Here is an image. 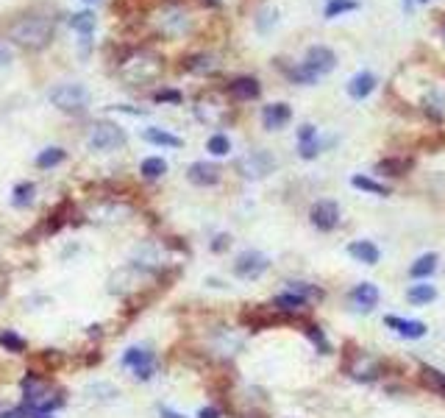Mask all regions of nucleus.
Returning a JSON list of instances; mask_svg holds the SVG:
<instances>
[{
    "label": "nucleus",
    "mask_w": 445,
    "mask_h": 418,
    "mask_svg": "<svg viewBox=\"0 0 445 418\" xmlns=\"http://www.w3.org/2000/svg\"><path fill=\"white\" fill-rule=\"evenodd\" d=\"M56 31V20L47 14H20L8 25V40L25 50H42L50 45Z\"/></svg>",
    "instance_id": "nucleus-1"
},
{
    "label": "nucleus",
    "mask_w": 445,
    "mask_h": 418,
    "mask_svg": "<svg viewBox=\"0 0 445 418\" xmlns=\"http://www.w3.org/2000/svg\"><path fill=\"white\" fill-rule=\"evenodd\" d=\"M117 67H120L123 81H129V84H150V81H156L162 76L165 64H162V56H156L153 50H131V53H126L117 62Z\"/></svg>",
    "instance_id": "nucleus-2"
},
{
    "label": "nucleus",
    "mask_w": 445,
    "mask_h": 418,
    "mask_svg": "<svg viewBox=\"0 0 445 418\" xmlns=\"http://www.w3.org/2000/svg\"><path fill=\"white\" fill-rule=\"evenodd\" d=\"M50 103L59 109V112H67V115H81V112H87L89 103H92V95L84 84H78V81H67V84H56L50 93Z\"/></svg>",
    "instance_id": "nucleus-3"
},
{
    "label": "nucleus",
    "mask_w": 445,
    "mask_h": 418,
    "mask_svg": "<svg viewBox=\"0 0 445 418\" xmlns=\"http://www.w3.org/2000/svg\"><path fill=\"white\" fill-rule=\"evenodd\" d=\"M87 145L92 151H100V153L117 151V148L126 145V132H123L117 123H112V120H97V123H92V129H89Z\"/></svg>",
    "instance_id": "nucleus-4"
},
{
    "label": "nucleus",
    "mask_w": 445,
    "mask_h": 418,
    "mask_svg": "<svg viewBox=\"0 0 445 418\" xmlns=\"http://www.w3.org/2000/svg\"><path fill=\"white\" fill-rule=\"evenodd\" d=\"M156 25H159V31H162L165 37L176 40V37H181V34H186V31H189V17H186V11H184L181 6H176V3H167V6L159 11Z\"/></svg>",
    "instance_id": "nucleus-5"
},
{
    "label": "nucleus",
    "mask_w": 445,
    "mask_h": 418,
    "mask_svg": "<svg viewBox=\"0 0 445 418\" xmlns=\"http://www.w3.org/2000/svg\"><path fill=\"white\" fill-rule=\"evenodd\" d=\"M237 168H239V173H242L245 179H265L267 173H273L275 159H273V153H267V151H251V153H245V156L237 162Z\"/></svg>",
    "instance_id": "nucleus-6"
},
{
    "label": "nucleus",
    "mask_w": 445,
    "mask_h": 418,
    "mask_svg": "<svg viewBox=\"0 0 445 418\" xmlns=\"http://www.w3.org/2000/svg\"><path fill=\"white\" fill-rule=\"evenodd\" d=\"M267 268H270V260H267V254H262V251H242L237 257V262H234V274L239 279H245V281L259 279Z\"/></svg>",
    "instance_id": "nucleus-7"
},
{
    "label": "nucleus",
    "mask_w": 445,
    "mask_h": 418,
    "mask_svg": "<svg viewBox=\"0 0 445 418\" xmlns=\"http://www.w3.org/2000/svg\"><path fill=\"white\" fill-rule=\"evenodd\" d=\"M309 221H312V226L320 229V232H331V229H337V223H340V207H337V201L323 198V201L312 204Z\"/></svg>",
    "instance_id": "nucleus-8"
},
{
    "label": "nucleus",
    "mask_w": 445,
    "mask_h": 418,
    "mask_svg": "<svg viewBox=\"0 0 445 418\" xmlns=\"http://www.w3.org/2000/svg\"><path fill=\"white\" fill-rule=\"evenodd\" d=\"M123 366L131 368L136 379H150V376H153V368H156L153 352H148L145 346H131V349L123 354Z\"/></svg>",
    "instance_id": "nucleus-9"
},
{
    "label": "nucleus",
    "mask_w": 445,
    "mask_h": 418,
    "mask_svg": "<svg viewBox=\"0 0 445 418\" xmlns=\"http://www.w3.org/2000/svg\"><path fill=\"white\" fill-rule=\"evenodd\" d=\"M195 115L206 126H220L222 120H225V115H228V109H225V103H222L218 95H206V98H198Z\"/></svg>",
    "instance_id": "nucleus-10"
},
{
    "label": "nucleus",
    "mask_w": 445,
    "mask_h": 418,
    "mask_svg": "<svg viewBox=\"0 0 445 418\" xmlns=\"http://www.w3.org/2000/svg\"><path fill=\"white\" fill-rule=\"evenodd\" d=\"M334 64H337V56H334V50L326 45H314L309 47V53H307V62H304V67L314 73V76H323V73H331L334 70Z\"/></svg>",
    "instance_id": "nucleus-11"
},
{
    "label": "nucleus",
    "mask_w": 445,
    "mask_h": 418,
    "mask_svg": "<svg viewBox=\"0 0 445 418\" xmlns=\"http://www.w3.org/2000/svg\"><path fill=\"white\" fill-rule=\"evenodd\" d=\"M186 179L198 187H212L220 182V168L212 162H192L186 170Z\"/></svg>",
    "instance_id": "nucleus-12"
},
{
    "label": "nucleus",
    "mask_w": 445,
    "mask_h": 418,
    "mask_svg": "<svg viewBox=\"0 0 445 418\" xmlns=\"http://www.w3.org/2000/svg\"><path fill=\"white\" fill-rule=\"evenodd\" d=\"M290 117H292V112H290L287 103H270V106H265V112H262V123H265V129H270V132L284 129L290 123Z\"/></svg>",
    "instance_id": "nucleus-13"
},
{
    "label": "nucleus",
    "mask_w": 445,
    "mask_h": 418,
    "mask_svg": "<svg viewBox=\"0 0 445 418\" xmlns=\"http://www.w3.org/2000/svg\"><path fill=\"white\" fill-rule=\"evenodd\" d=\"M384 324L390 329H396L400 337H409V340H417L426 335V324L423 321H409V318H398V315H387Z\"/></svg>",
    "instance_id": "nucleus-14"
},
{
    "label": "nucleus",
    "mask_w": 445,
    "mask_h": 418,
    "mask_svg": "<svg viewBox=\"0 0 445 418\" xmlns=\"http://www.w3.org/2000/svg\"><path fill=\"white\" fill-rule=\"evenodd\" d=\"M351 301H354L356 307H362V310H373L379 304V287L370 284V281L356 284L354 290H351Z\"/></svg>",
    "instance_id": "nucleus-15"
},
{
    "label": "nucleus",
    "mask_w": 445,
    "mask_h": 418,
    "mask_svg": "<svg viewBox=\"0 0 445 418\" xmlns=\"http://www.w3.org/2000/svg\"><path fill=\"white\" fill-rule=\"evenodd\" d=\"M348 254L354 257L356 262H364V265H376L379 257H381V251H379L370 240H354V243L348 245Z\"/></svg>",
    "instance_id": "nucleus-16"
},
{
    "label": "nucleus",
    "mask_w": 445,
    "mask_h": 418,
    "mask_svg": "<svg viewBox=\"0 0 445 418\" xmlns=\"http://www.w3.org/2000/svg\"><path fill=\"white\" fill-rule=\"evenodd\" d=\"M228 93L234 95V98H239V100H251V98L259 95V81L251 79V76H239V79H234L228 84Z\"/></svg>",
    "instance_id": "nucleus-17"
},
{
    "label": "nucleus",
    "mask_w": 445,
    "mask_h": 418,
    "mask_svg": "<svg viewBox=\"0 0 445 418\" xmlns=\"http://www.w3.org/2000/svg\"><path fill=\"white\" fill-rule=\"evenodd\" d=\"M184 67L189 70V73H215L218 70V62H215V56L212 53H192V56H186L184 59Z\"/></svg>",
    "instance_id": "nucleus-18"
},
{
    "label": "nucleus",
    "mask_w": 445,
    "mask_h": 418,
    "mask_svg": "<svg viewBox=\"0 0 445 418\" xmlns=\"http://www.w3.org/2000/svg\"><path fill=\"white\" fill-rule=\"evenodd\" d=\"M373 90H376V76H373V73H359V76L351 79V84H348V95L356 98V100L367 98Z\"/></svg>",
    "instance_id": "nucleus-19"
},
{
    "label": "nucleus",
    "mask_w": 445,
    "mask_h": 418,
    "mask_svg": "<svg viewBox=\"0 0 445 418\" xmlns=\"http://www.w3.org/2000/svg\"><path fill=\"white\" fill-rule=\"evenodd\" d=\"M437 271V254H423L420 260H415V265L409 268L412 279H429Z\"/></svg>",
    "instance_id": "nucleus-20"
},
{
    "label": "nucleus",
    "mask_w": 445,
    "mask_h": 418,
    "mask_svg": "<svg viewBox=\"0 0 445 418\" xmlns=\"http://www.w3.org/2000/svg\"><path fill=\"white\" fill-rule=\"evenodd\" d=\"M34 195H37V185L34 182H20V185L11 190V207H31V201H34Z\"/></svg>",
    "instance_id": "nucleus-21"
},
{
    "label": "nucleus",
    "mask_w": 445,
    "mask_h": 418,
    "mask_svg": "<svg viewBox=\"0 0 445 418\" xmlns=\"http://www.w3.org/2000/svg\"><path fill=\"white\" fill-rule=\"evenodd\" d=\"M307 301L309 298H304L301 293H292V290H287V293H281V296H275V310H284V313H295V310H301V307H307Z\"/></svg>",
    "instance_id": "nucleus-22"
},
{
    "label": "nucleus",
    "mask_w": 445,
    "mask_h": 418,
    "mask_svg": "<svg viewBox=\"0 0 445 418\" xmlns=\"http://www.w3.org/2000/svg\"><path fill=\"white\" fill-rule=\"evenodd\" d=\"M142 137L148 139L150 145H165V148H181V137L165 132V129H145Z\"/></svg>",
    "instance_id": "nucleus-23"
},
{
    "label": "nucleus",
    "mask_w": 445,
    "mask_h": 418,
    "mask_svg": "<svg viewBox=\"0 0 445 418\" xmlns=\"http://www.w3.org/2000/svg\"><path fill=\"white\" fill-rule=\"evenodd\" d=\"M139 173H142L145 179H162V176L167 173V162H165L162 156H148V159L139 165Z\"/></svg>",
    "instance_id": "nucleus-24"
},
{
    "label": "nucleus",
    "mask_w": 445,
    "mask_h": 418,
    "mask_svg": "<svg viewBox=\"0 0 445 418\" xmlns=\"http://www.w3.org/2000/svg\"><path fill=\"white\" fill-rule=\"evenodd\" d=\"M406 298L412 304H429V301L437 298V290H434V284H412L406 290Z\"/></svg>",
    "instance_id": "nucleus-25"
},
{
    "label": "nucleus",
    "mask_w": 445,
    "mask_h": 418,
    "mask_svg": "<svg viewBox=\"0 0 445 418\" xmlns=\"http://www.w3.org/2000/svg\"><path fill=\"white\" fill-rule=\"evenodd\" d=\"M351 376L370 382V379L379 376V366H376L373 360H367V357H356V366H351Z\"/></svg>",
    "instance_id": "nucleus-26"
},
{
    "label": "nucleus",
    "mask_w": 445,
    "mask_h": 418,
    "mask_svg": "<svg viewBox=\"0 0 445 418\" xmlns=\"http://www.w3.org/2000/svg\"><path fill=\"white\" fill-rule=\"evenodd\" d=\"M426 112L434 117V120H443L445 117V93L443 90H432V93L426 95Z\"/></svg>",
    "instance_id": "nucleus-27"
},
{
    "label": "nucleus",
    "mask_w": 445,
    "mask_h": 418,
    "mask_svg": "<svg viewBox=\"0 0 445 418\" xmlns=\"http://www.w3.org/2000/svg\"><path fill=\"white\" fill-rule=\"evenodd\" d=\"M70 28H76L81 37H92L95 31V14L92 11H78L70 17Z\"/></svg>",
    "instance_id": "nucleus-28"
},
{
    "label": "nucleus",
    "mask_w": 445,
    "mask_h": 418,
    "mask_svg": "<svg viewBox=\"0 0 445 418\" xmlns=\"http://www.w3.org/2000/svg\"><path fill=\"white\" fill-rule=\"evenodd\" d=\"M64 156H67V153H64V148H59V145L44 148L42 153L37 156V168H44V170H47V168H56V165L64 162Z\"/></svg>",
    "instance_id": "nucleus-29"
},
{
    "label": "nucleus",
    "mask_w": 445,
    "mask_h": 418,
    "mask_svg": "<svg viewBox=\"0 0 445 418\" xmlns=\"http://www.w3.org/2000/svg\"><path fill=\"white\" fill-rule=\"evenodd\" d=\"M0 346H3L6 352H11V354H23V352H25V340H23L17 332H11V329H3V332H0Z\"/></svg>",
    "instance_id": "nucleus-30"
},
{
    "label": "nucleus",
    "mask_w": 445,
    "mask_h": 418,
    "mask_svg": "<svg viewBox=\"0 0 445 418\" xmlns=\"http://www.w3.org/2000/svg\"><path fill=\"white\" fill-rule=\"evenodd\" d=\"M406 168H409L406 159H381V162L376 165V170H379V173H387V176H403Z\"/></svg>",
    "instance_id": "nucleus-31"
},
{
    "label": "nucleus",
    "mask_w": 445,
    "mask_h": 418,
    "mask_svg": "<svg viewBox=\"0 0 445 418\" xmlns=\"http://www.w3.org/2000/svg\"><path fill=\"white\" fill-rule=\"evenodd\" d=\"M351 185H354L356 190L373 192V195H387V187L379 185V182H373V179H367V176H354V179H351Z\"/></svg>",
    "instance_id": "nucleus-32"
},
{
    "label": "nucleus",
    "mask_w": 445,
    "mask_h": 418,
    "mask_svg": "<svg viewBox=\"0 0 445 418\" xmlns=\"http://www.w3.org/2000/svg\"><path fill=\"white\" fill-rule=\"evenodd\" d=\"M423 379H426V385L429 388H434L440 396H445V373L443 371H437V368H423Z\"/></svg>",
    "instance_id": "nucleus-33"
},
{
    "label": "nucleus",
    "mask_w": 445,
    "mask_h": 418,
    "mask_svg": "<svg viewBox=\"0 0 445 418\" xmlns=\"http://www.w3.org/2000/svg\"><path fill=\"white\" fill-rule=\"evenodd\" d=\"M354 8H359V3H356V0H331V3L326 6V17L331 20V17L345 14V11H354Z\"/></svg>",
    "instance_id": "nucleus-34"
},
{
    "label": "nucleus",
    "mask_w": 445,
    "mask_h": 418,
    "mask_svg": "<svg viewBox=\"0 0 445 418\" xmlns=\"http://www.w3.org/2000/svg\"><path fill=\"white\" fill-rule=\"evenodd\" d=\"M206 148H209L215 156H225V153L231 151V139L225 137V134H212L209 142H206Z\"/></svg>",
    "instance_id": "nucleus-35"
},
{
    "label": "nucleus",
    "mask_w": 445,
    "mask_h": 418,
    "mask_svg": "<svg viewBox=\"0 0 445 418\" xmlns=\"http://www.w3.org/2000/svg\"><path fill=\"white\" fill-rule=\"evenodd\" d=\"M153 100L156 103H181V93H176V90H159V93L153 95Z\"/></svg>",
    "instance_id": "nucleus-36"
},
{
    "label": "nucleus",
    "mask_w": 445,
    "mask_h": 418,
    "mask_svg": "<svg viewBox=\"0 0 445 418\" xmlns=\"http://www.w3.org/2000/svg\"><path fill=\"white\" fill-rule=\"evenodd\" d=\"M298 142L301 145H309V142H317V129L314 126H301V132H298Z\"/></svg>",
    "instance_id": "nucleus-37"
},
{
    "label": "nucleus",
    "mask_w": 445,
    "mask_h": 418,
    "mask_svg": "<svg viewBox=\"0 0 445 418\" xmlns=\"http://www.w3.org/2000/svg\"><path fill=\"white\" fill-rule=\"evenodd\" d=\"M0 418H34V413H31L28 405H23V407H14V410H3Z\"/></svg>",
    "instance_id": "nucleus-38"
},
{
    "label": "nucleus",
    "mask_w": 445,
    "mask_h": 418,
    "mask_svg": "<svg viewBox=\"0 0 445 418\" xmlns=\"http://www.w3.org/2000/svg\"><path fill=\"white\" fill-rule=\"evenodd\" d=\"M11 62H14L11 47L6 45V42H0V70H8V67H11Z\"/></svg>",
    "instance_id": "nucleus-39"
},
{
    "label": "nucleus",
    "mask_w": 445,
    "mask_h": 418,
    "mask_svg": "<svg viewBox=\"0 0 445 418\" xmlns=\"http://www.w3.org/2000/svg\"><path fill=\"white\" fill-rule=\"evenodd\" d=\"M225 245H231V237H228V234H220V237L212 243V248H215V251H222Z\"/></svg>",
    "instance_id": "nucleus-40"
},
{
    "label": "nucleus",
    "mask_w": 445,
    "mask_h": 418,
    "mask_svg": "<svg viewBox=\"0 0 445 418\" xmlns=\"http://www.w3.org/2000/svg\"><path fill=\"white\" fill-rule=\"evenodd\" d=\"M198 418H220V413H218L215 407H203V410L198 413Z\"/></svg>",
    "instance_id": "nucleus-41"
},
{
    "label": "nucleus",
    "mask_w": 445,
    "mask_h": 418,
    "mask_svg": "<svg viewBox=\"0 0 445 418\" xmlns=\"http://www.w3.org/2000/svg\"><path fill=\"white\" fill-rule=\"evenodd\" d=\"M162 418H184V416H178V413H173V410H167V407H162Z\"/></svg>",
    "instance_id": "nucleus-42"
},
{
    "label": "nucleus",
    "mask_w": 445,
    "mask_h": 418,
    "mask_svg": "<svg viewBox=\"0 0 445 418\" xmlns=\"http://www.w3.org/2000/svg\"><path fill=\"white\" fill-rule=\"evenodd\" d=\"M412 3H429V0H409V3H406V6H412Z\"/></svg>",
    "instance_id": "nucleus-43"
},
{
    "label": "nucleus",
    "mask_w": 445,
    "mask_h": 418,
    "mask_svg": "<svg viewBox=\"0 0 445 418\" xmlns=\"http://www.w3.org/2000/svg\"><path fill=\"white\" fill-rule=\"evenodd\" d=\"M34 418H53V416H50V413H47V416H34Z\"/></svg>",
    "instance_id": "nucleus-44"
}]
</instances>
